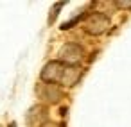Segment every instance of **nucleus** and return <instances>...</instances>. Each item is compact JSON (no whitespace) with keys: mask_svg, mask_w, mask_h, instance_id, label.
I'll return each instance as SVG.
<instances>
[{"mask_svg":"<svg viewBox=\"0 0 131 127\" xmlns=\"http://www.w3.org/2000/svg\"><path fill=\"white\" fill-rule=\"evenodd\" d=\"M108 27H110V20H108V16L102 15V13H92V15L86 18V22H84V31H86L88 34H93V36L102 34Z\"/></svg>","mask_w":131,"mask_h":127,"instance_id":"1","label":"nucleus"},{"mask_svg":"<svg viewBox=\"0 0 131 127\" xmlns=\"http://www.w3.org/2000/svg\"><path fill=\"white\" fill-rule=\"evenodd\" d=\"M63 72H65L63 63H59V61H50V63L43 68L41 79H43L45 82H59L61 77H63Z\"/></svg>","mask_w":131,"mask_h":127,"instance_id":"2","label":"nucleus"},{"mask_svg":"<svg viewBox=\"0 0 131 127\" xmlns=\"http://www.w3.org/2000/svg\"><path fill=\"white\" fill-rule=\"evenodd\" d=\"M59 56H61V61H65L68 65H77L83 59V48L75 43H68L61 48Z\"/></svg>","mask_w":131,"mask_h":127,"instance_id":"3","label":"nucleus"},{"mask_svg":"<svg viewBox=\"0 0 131 127\" xmlns=\"http://www.w3.org/2000/svg\"><path fill=\"white\" fill-rule=\"evenodd\" d=\"M81 77V70L79 68H65L63 72V77H61V82L65 86H74Z\"/></svg>","mask_w":131,"mask_h":127,"instance_id":"4","label":"nucleus"},{"mask_svg":"<svg viewBox=\"0 0 131 127\" xmlns=\"http://www.w3.org/2000/svg\"><path fill=\"white\" fill-rule=\"evenodd\" d=\"M47 97V100H50V102H58L59 100V97H61V93L54 88V86H50V84H45V93H43V98Z\"/></svg>","mask_w":131,"mask_h":127,"instance_id":"5","label":"nucleus"},{"mask_svg":"<svg viewBox=\"0 0 131 127\" xmlns=\"http://www.w3.org/2000/svg\"><path fill=\"white\" fill-rule=\"evenodd\" d=\"M61 7H63V4H61V2H59V4H56V6H54V9H52V16H50V18H49V22H50V23H52V22H54V18H56V15H58V11H59V9H61Z\"/></svg>","mask_w":131,"mask_h":127,"instance_id":"6","label":"nucleus"},{"mask_svg":"<svg viewBox=\"0 0 131 127\" xmlns=\"http://www.w3.org/2000/svg\"><path fill=\"white\" fill-rule=\"evenodd\" d=\"M117 6H120V7H131V2H117Z\"/></svg>","mask_w":131,"mask_h":127,"instance_id":"7","label":"nucleus"},{"mask_svg":"<svg viewBox=\"0 0 131 127\" xmlns=\"http://www.w3.org/2000/svg\"><path fill=\"white\" fill-rule=\"evenodd\" d=\"M41 127H59L58 123H52V122H47V123H43Z\"/></svg>","mask_w":131,"mask_h":127,"instance_id":"8","label":"nucleus"},{"mask_svg":"<svg viewBox=\"0 0 131 127\" xmlns=\"http://www.w3.org/2000/svg\"><path fill=\"white\" fill-rule=\"evenodd\" d=\"M11 127H15V123H13V125H11Z\"/></svg>","mask_w":131,"mask_h":127,"instance_id":"9","label":"nucleus"}]
</instances>
